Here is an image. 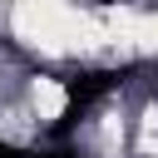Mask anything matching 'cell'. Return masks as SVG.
<instances>
[{"label": "cell", "instance_id": "6da1fadb", "mask_svg": "<svg viewBox=\"0 0 158 158\" xmlns=\"http://www.w3.org/2000/svg\"><path fill=\"white\" fill-rule=\"evenodd\" d=\"M69 109V94L59 79H30V118L35 123H54Z\"/></svg>", "mask_w": 158, "mask_h": 158}, {"label": "cell", "instance_id": "7a4b0ae2", "mask_svg": "<svg viewBox=\"0 0 158 158\" xmlns=\"http://www.w3.org/2000/svg\"><path fill=\"white\" fill-rule=\"evenodd\" d=\"M138 54H158V10L138 15Z\"/></svg>", "mask_w": 158, "mask_h": 158}]
</instances>
